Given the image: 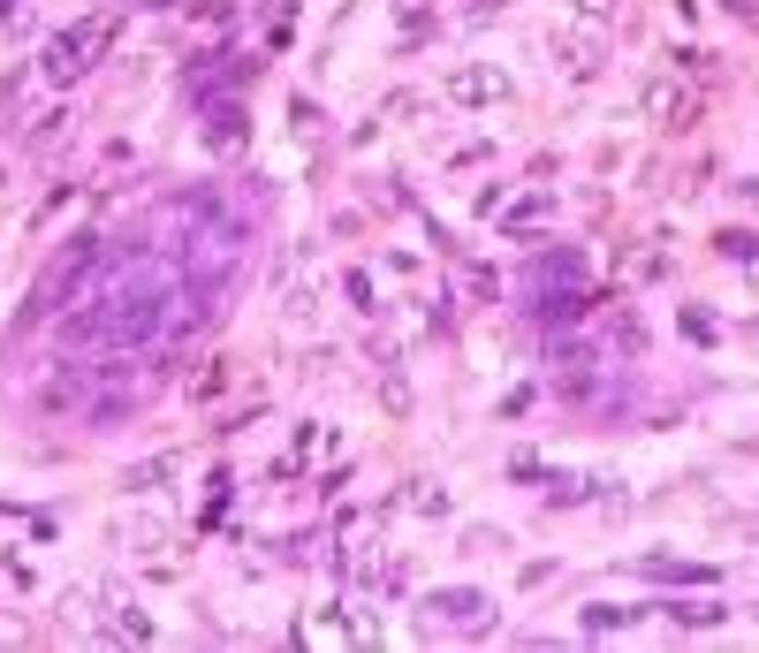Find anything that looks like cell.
I'll use <instances>...</instances> for the list:
<instances>
[{
    "label": "cell",
    "instance_id": "6da1fadb",
    "mask_svg": "<svg viewBox=\"0 0 759 653\" xmlns=\"http://www.w3.org/2000/svg\"><path fill=\"white\" fill-rule=\"evenodd\" d=\"M115 46V15L99 8V15H84V23H69V31H54L46 38V54H38V76L46 84H76V76H92L99 69V54Z\"/></svg>",
    "mask_w": 759,
    "mask_h": 653
},
{
    "label": "cell",
    "instance_id": "7a4b0ae2",
    "mask_svg": "<svg viewBox=\"0 0 759 653\" xmlns=\"http://www.w3.org/2000/svg\"><path fill=\"white\" fill-rule=\"evenodd\" d=\"M486 624H494V601H486V593H471V585L426 593V639H434V631H486Z\"/></svg>",
    "mask_w": 759,
    "mask_h": 653
},
{
    "label": "cell",
    "instance_id": "3957f363",
    "mask_svg": "<svg viewBox=\"0 0 759 653\" xmlns=\"http://www.w3.org/2000/svg\"><path fill=\"white\" fill-rule=\"evenodd\" d=\"M441 99H455V107H509V76L486 69V61H463V69L441 76Z\"/></svg>",
    "mask_w": 759,
    "mask_h": 653
},
{
    "label": "cell",
    "instance_id": "277c9868",
    "mask_svg": "<svg viewBox=\"0 0 759 653\" xmlns=\"http://www.w3.org/2000/svg\"><path fill=\"white\" fill-rule=\"evenodd\" d=\"M638 107H645V122H661V130H691V122H699V99L684 92V76H653V84L638 92Z\"/></svg>",
    "mask_w": 759,
    "mask_h": 653
},
{
    "label": "cell",
    "instance_id": "5b68a950",
    "mask_svg": "<svg viewBox=\"0 0 759 653\" xmlns=\"http://www.w3.org/2000/svg\"><path fill=\"white\" fill-rule=\"evenodd\" d=\"M198 107H205V145L236 153V145H244V99H236V92H221V99H198Z\"/></svg>",
    "mask_w": 759,
    "mask_h": 653
},
{
    "label": "cell",
    "instance_id": "8992f818",
    "mask_svg": "<svg viewBox=\"0 0 759 653\" xmlns=\"http://www.w3.org/2000/svg\"><path fill=\"white\" fill-rule=\"evenodd\" d=\"M661 274H668V251H661V244H622V251H615V282L645 289V282H661Z\"/></svg>",
    "mask_w": 759,
    "mask_h": 653
},
{
    "label": "cell",
    "instance_id": "52a82bcc",
    "mask_svg": "<svg viewBox=\"0 0 759 653\" xmlns=\"http://www.w3.org/2000/svg\"><path fill=\"white\" fill-rule=\"evenodd\" d=\"M69 138H76V107H54V115H38V130L23 138V153H31V161H54Z\"/></svg>",
    "mask_w": 759,
    "mask_h": 653
},
{
    "label": "cell",
    "instance_id": "ba28073f",
    "mask_svg": "<svg viewBox=\"0 0 759 653\" xmlns=\"http://www.w3.org/2000/svg\"><path fill=\"white\" fill-rule=\"evenodd\" d=\"M555 213V190H532V198H517V205H501V236L509 244H532V228Z\"/></svg>",
    "mask_w": 759,
    "mask_h": 653
},
{
    "label": "cell",
    "instance_id": "9c48e42d",
    "mask_svg": "<svg viewBox=\"0 0 759 653\" xmlns=\"http://www.w3.org/2000/svg\"><path fill=\"white\" fill-rule=\"evenodd\" d=\"M107 631H115V639H138V646L152 639V616L122 593V585H107Z\"/></svg>",
    "mask_w": 759,
    "mask_h": 653
},
{
    "label": "cell",
    "instance_id": "30bf717a",
    "mask_svg": "<svg viewBox=\"0 0 759 653\" xmlns=\"http://www.w3.org/2000/svg\"><path fill=\"white\" fill-rule=\"evenodd\" d=\"M638 570H645V578H661V585H714V578H722L714 562H676V555H645Z\"/></svg>",
    "mask_w": 759,
    "mask_h": 653
},
{
    "label": "cell",
    "instance_id": "8fae6325",
    "mask_svg": "<svg viewBox=\"0 0 759 653\" xmlns=\"http://www.w3.org/2000/svg\"><path fill=\"white\" fill-rule=\"evenodd\" d=\"M555 54H562V61L578 69V76H593V69H601V54H607V38L593 31V23H585V31H570V38L555 31Z\"/></svg>",
    "mask_w": 759,
    "mask_h": 653
},
{
    "label": "cell",
    "instance_id": "7c38bea8",
    "mask_svg": "<svg viewBox=\"0 0 759 653\" xmlns=\"http://www.w3.org/2000/svg\"><path fill=\"white\" fill-rule=\"evenodd\" d=\"M661 616H668L676 631H714V624H730L722 601H661Z\"/></svg>",
    "mask_w": 759,
    "mask_h": 653
},
{
    "label": "cell",
    "instance_id": "4fadbf2b",
    "mask_svg": "<svg viewBox=\"0 0 759 653\" xmlns=\"http://www.w3.org/2000/svg\"><path fill=\"white\" fill-rule=\"evenodd\" d=\"M175 472H182V449H159V456H145V464H130V472H122V487L152 494V487H167Z\"/></svg>",
    "mask_w": 759,
    "mask_h": 653
},
{
    "label": "cell",
    "instance_id": "5bb4252c",
    "mask_svg": "<svg viewBox=\"0 0 759 653\" xmlns=\"http://www.w3.org/2000/svg\"><path fill=\"white\" fill-rule=\"evenodd\" d=\"M714 259H722V266L759 274V228H722V236H714Z\"/></svg>",
    "mask_w": 759,
    "mask_h": 653
},
{
    "label": "cell",
    "instance_id": "9a60e30c",
    "mask_svg": "<svg viewBox=\"0 0 759 653\" xmlns=\"http://www.w3.org/2000/svg\"><path fill=\"white\" fill-rule=\"evenodd\" d=\"M607 357H630V365L645 357V326H638V312H630V305L607 320Z\"/></svg>",
    "mask_w": 759,
    "mask_h": 653
},
{
    "label": "cell",
    "instance_id": "2e32d148",
    "mask_svg": "<svg viewBox=\"0 0 759 653\" xmlns=\"http://www.w3.org/2000/svg\"><path fill=\"white\" fill-rule=\"evenodd\" d=\"M638 616H645V608H615V601H601V608H585V631H593V639H607V631H630Z\"/></svg>",
    "mask_w": 759,
    "mask_h": 653
},
{
    "label": "cell",
    "instance_id": "e0dca14e",
    "mask_svg": "<svg viewBox=\"0 0 759 653\" xmlns=\"http://www.w3.org/2000/svg\"><path fill=\"white\" fill-rule=\"evenodd\" d=\"M122 539H130V547H138V555H152V547H167V517H130V524H122Z\"/></svg>",
    "mask_w": 759,
    "mask_h": 653
},
{
    "label": "cell",
    "instance_id": "ac0fdd59",
    "mask_svg": "<svg viewBox=\"0 0 759 653\" xmlns=\"http://www.w3.org/2000/svg\"><path fill=\"white\" fill-rule=\"evenodd\" d=\"M418 517H449V487H434V479H411V494H403Z\"/></svg>",
    "mask_w": 759,
    "mask_h": 653
},
{
    "label": "cell",
    "instance_id": "d6986e66",
    "mask_svg": "<svg viewBox=\"0 0 759 653\" xmlns=\"http://www.w3.org/2000/svg\"><path fill=\"white\" fill-rule=\"evenodd\" d=\"M676 334H691V342H722V320L699 312V305H684V312H676Z\"/></svg>",
    "mask_w": 759,
    "mask_h": 653
},
{
    "label": "cell",
    "instance_id": "ffe728a7",
    "mask_svg": "<svg viewBox=\"0 0 759 653\" xmlns=\"http://www.w3.org/2000/svg\"><path fill=\"white\" fill-rule=\"evenodd\" d=\"M463 555H509V532H494V524H471V532H463Z\"/></svg>",
    "mask_w": 759,
    "mask_h": 653
},
{
    "label": "cell",
    "instance_id": "44dd1931",
    "mask_svg": "<svg viewBox=\"0 0 759 653\" xmlns=\"http://www.w3.org/2000/svg\"><path fill=\"white\" fill-rule=\"evenodd\" d=\"M585 487H593V479H562V472H555V479H547V509H578Z\"/></svg>",
    "mask_w": 759,
    "mask_h": 653
},
{
    "label": "cell",
    "instance_id": "7402d4cb",
    "mask_svg": "<svg viewBox=\"0 0 759 653\" xmlns=\"http://www.w3.org/2000/svg\"><path fill=\"white\" fill-rule=\"evenodd\" d=\"M676 69H684V76H722V54H707V46H684V54H676Z\"/></svg>",
    "mask_w": 759,
    "mask_h": 653
},
{
    "label": "cell",
    "instance_id": "603a6c76",
    "mask_svg": "<svg viewBox=\"0 0 759 653\" xmlns=\"http://www.w3.org/2000/svg\"><path fill=\"white\" fill-rule=\"evenodd\" d=\"M570 15L593 23V31H607V23H615V0H570Z\"/></svg>",
    "mask_w": 759,
    "mask_h": 653
},
{
    "label": "cell",
    "instance_id": "cb8c5ba5",
    "mask_svg": "<svg viewBox=\"0 0 759 653\" xmlns=\"http://www.w3.org/2000/svg\"><path fill=\"white\" fill-rule=\"evenodd\" d=\"M221 388H228V372H221V365H205V372H190V395H221Z\"/></svg>",
    "mask_w": 759,
    "mask_h": 653
},
{
    "label": "cell",
    "instance_id": "d4e9b609",
    "mask_svg": "<svg viewBox=\"0 0 759 653\" xmlns=\"http://www.w3.org/2000/svg\"><path fill=\"white\" fill-rule=\"evenodd\" d=\"M349 305H357V312H380V305H372V274H349Z\"/></svg>",
    "mask_w": 759,
    "mask_h": 653
},
{
    "label": "cell",
    "instance_id": "484cf974",
    "mask_svg": "<svg viewBox=\"0 0 759 653\" xmlns=\"http://www.w3.org/2000/svg\"><path fill=\"white\" fill-rule=\"evenodd\" d=\"M722 8H730L737 23H759V0H722Z\"/></svg>",
    "mask_w": 759,
    "mask_h": 653
},
{
    "label": "cell",
    "instance_id": "4316f807",
    "mask_svg": "<svg viewBox=\"0 0 759 653\" xmlns=\"http://www.w3.org/2000/svg\"><path fill=\"white\" fill-rule=\"evenodd\" d=\"M737 198H745V205H759V175H745V182H737Z\"/></svg>",
    "mask_w": 759,
    "mask_h": 653
},
{
    "label": "cell",
    "instance_id": "83f0119b",
    "mask_svg": "<svg viewBox=\"0 0 759 653\" xmlns=\"http://www.w3.org/2000/svg\"><path fill=\"white\" fill-rule=\"evenodd\" d=\"M15 8H23V0H0V15H8V23H15Z\"/></svg>",
    "mask_w": 759,
    "mask_h": 653
},
{
    "label": "cell",
    "instance_id": "f1b7e54d",
    "mask_svg": "<svg viewBox=\"0 0 759 653\" xmlns=\"http://www.w3.org/2000/svg\"><path fill=\"white\" fill-rule=\"evenodd\" d=\"M745 616H752V624H759V601H752V608H745Z\"/></svg>",
    "mask_w": 759,
    "mask_h": 653
}]
</instances>
